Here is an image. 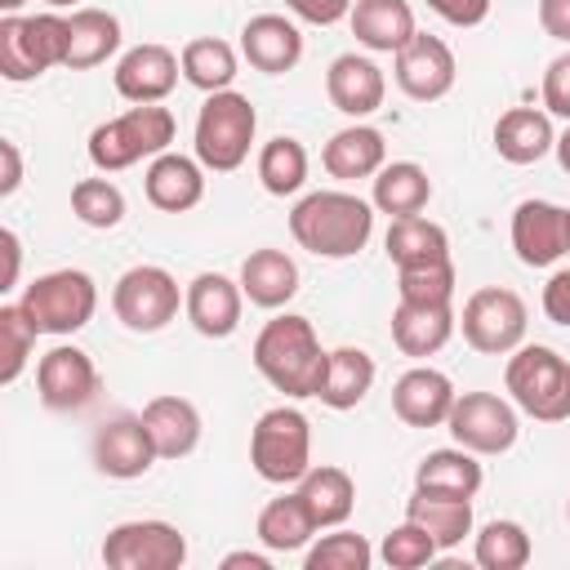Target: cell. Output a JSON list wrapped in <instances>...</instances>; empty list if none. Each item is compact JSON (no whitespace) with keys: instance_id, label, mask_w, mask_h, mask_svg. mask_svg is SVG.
I'll return each mask as SVG.
<instances>
[{"instance_id":"50","label":"cell","mask_w":570,"mask_h":570,"mask_svg":"<svg viewBox=\"0 0 570 570\" xmlns=\"http://www.w3.org/2000/svg\"><path fill=\"white\" fill-rule=\"evenodd\" d=\"M0 196H13L18 191V183H22V156H18V142L13 138H4L0 142Z\"/></svg>"},{"instance_id":"17","label":"cell","mask_w":570,"mask_h":570,"mask_svg":"<svg viewBox=\"0 0 570 570\" xmlns=\"http://www.w3.org/2000/svg\"><path fill=\"white\" fill-rule=\"evenodd\" d=\"M178 71H183L178 53L169 45L147 40V45H134L129 53H120L111 80H116V94L129 102H165L178 85Z\"/></svg>"},{"instance_id":"10","label":"cell","mask_w":570,"mask_h":570,"mask_svg":"<svg viewBox=\"0 0 570 570\" xmlns=\"http://www.w3.org/2000/svg\"><path fill=\"white\" fill-rule=\"evenodd\" d=\"M525 321H530V316H525V303H521V294L508 289V285H485V289H476V294L463 303V316H459L468 347L481 352V356H508V352H517L521 338H525Z\"/></svg>"},{"instance_id":"38","label":"cell","mask_w":570,"mask_h":570,"mask_svg":"<svg viewBox=\"0 0 570 570\" xmlns=\"http://www.w3.org/2000/svg\"><path fill=\"white\" fill-rule=\"evenodd\" d=\"M258 183L272 196H294L307 183V147L298 138H289V134L263 142V151H258Z\"/></svg>"},{"instance_id":"19","label":"cell","mask_w":570,"mask_h":570,"mask_svg":"<svg viewBox=\"0 0 570 570\" xmlns=\"http://www.w3.org/2000/svg\"><path fill=\"white\" fill-rule=\"evenodd\" d=\"M240 307H245V289H240V281H232V276H223V272H200V276L187 285V303H183L191 330L205 334V338H227V334H236Z\"/></svg>"},{"instance_id":"39","label":"cell","mask_w":570,"mask_h":570,"mask_svg":"<svg viewBox=\"0 0 570 570\" xmlns=\"http://www.w3.org/2000/svg\"><path fill=\"white\" fill-rule=\"evenodd\" d=\"M36 325L31 316L22 312V303H4L0 307V383H18V374L27 370L31 361V347H36Z\"/></svg>"},{"instance_id":"20","label":"cell","mask_w":570,"mask_h":570,"mask_svg":"<svg viewBox=\"0 0 570 570\" xmlns=\"http://www.w3.org/2000/svg\"><path fill=\"white\" fill-rule=\"evenodd\" d=\"M240 53L249 58L254 71L263 76H285L303 58V31L285 13H258L240 31Z\"/></svg>"},{"instance_id":"3","label":"cell","mask_w":570,"mask_h":570,"mask_svg":"<svg viewBox=\"0 0 570 570\" xmlns=\"http://www.w3.org/2000/svg\"><path fill=\"white\" fill-rule=\"evenodd\" d=\"M174 111L160 102H138L116 120H102L89 134V160L102 174H120L138 160H156L174 142Z\"/></svg>"},{"instance_id":"2","label":"cell","mask_w":570,"mask_h":570,"mask_svg":"<svg viewBox=\"0 0 570 570\" xmlns=\"http://www.w3.org/2000/svg\"><path fill=\"white\" fill-rule=\"evenodd\" d=\"M289 236L316 258H352L374 236V205L352 191H307L289 209Z\"/></svg>"},{"instance_id":"33","label":"cell","mask_w":570,"mask_h":570,"mask_svg":"<svg viewBox=\"0 0 570 570\" xmlns=\"http://www.w3.org/2000/svg\"><path fill=\"white\" fill-rule=\"evenodd\" d=\"M405 517L419 521L432 543L445 552V548H459L468 534H472V499H454V494H432V490H414L410 503H405Z\"/></svg>"},{"instance_id":"47","label":"cell","mask_w":570,"mask_h":570,"mask_svg":"<svg viewBox=\"0 0 570 570\" xmlns=\"http://www.w3.org/2000/svg\"><path fill=\"white\" fill-rule=\"evenodd\" d=\"M490 4L494 0H428V9L436 18H445L450 27H476L490 18Z\"/></svg>"},{"instance_id":"11","label":"cell","mask_w":570,"mask_h":570,"mask_svg":"<svg viewBox=\"0 0 570 570\" xmlns=\"http://www.w3.org/2000/svg\"><path fill=\"white\" fill-rule=\"evenodd\" d=\"M102 561L111 570H178L187 539L169 521H120L102 539Z\"/></svg>"},{"instance_id":"13","label":"cell","mask_w":570,"mask_h":570,"mask_svg":"<svg viewBox=\"0 0 570 570\" xmlns=\"http://www.w3.org/2000/svg\"><path fill=\"white\" fill-rule=\"evenodd\" d=\"M392 76L401 85L405 98L414 102H436L454 89V53L441 36H428V31H414L396 53H392Z\"/></svg>"},{"instance_id":"4","label":"cell","mask_w":570,"mask_h":570,"mask_svg":"<svg viewBox=\"0 0 570 570\" xmlns=\"http://www.w3.org/2000/svg\"><path fill=\"white\" fill-rule=\"evenodd\" d=\"M503 387L512 405L539 423H561L570 419V361L557 347L525 343L508 356Z\"/></svg>"},{"instance_id":"57","label":"cell","mask_w":570,"mask_h":570,"mask_svg":"<svg viewBox=\"0 0 570 570\" xmlns=\"http://www.w3.org/2000/svg\"><path fill=\"white\" fill-rule=\"evenodd\" d=\"M566 218H570V209H566Z\"/></svg>"},{"instance_id":"25","label":"cell","mask_w":570,"mask_h":570,"mask_svg":"<svg viewBox=\"0 0 570 570\" xmlns=\"http://www.w3.org/2000/svg\"><path fill=\"white\" fill-rule=\"evenodd\" d=\"M454 334V307L450 303H410L401 298L392 307V343L405 356H436Z\"/></svg>"},{"instance_id":"15","label":"cell","mask_w":570,"mask_h":570,"mask_svg":"<svg viewBox=\"0 0 570 570\" xmlns=\"http://www.w3.org/2000/svg\"><path fill=\"white\" fill-rule=\"evenodd\" d=\"M512 249L525 267H552L570 254V218L552 200H521L512 209Z\"/></svg>"},{"instance_id":"54","label":"cell","mask_w":570,"mask_h":570,"mask_svg":"<svg viewBox=\"0 0 570 570\" xmlns=\"http://www.w3.org/2000/svg\"><path fill=\"white\" fill-rule=\"evenodd\" d=\"M22 4H27V0H0V9H4V13H18Z\"/></svg>"},{"instance_id":"55","label":"cell","mask_w":570,"mask_h":570,"mask_svg":"<svg viewBox=\"0 0 570 570\" xmlns=\"http://www.w3.org/2000/svg\"><path fill=\"white\" fill-rule=\"evenodd\" d=\"M49 9H67V4H76V0H45Z\"/></svg>"},{"instance_id":"28","label":"cell","mask_w":570,"mask_h":570,"mask_svg":"<svg viewBox=\"0 0 570 570\" xmlns=\"http://www.w3.org/2000/svg\"><path fill=\"white\" fill-rule=\"evenodd\" d=\"M240 289L254 307H285L294 294H298V263L285 254V249H254L245 263H240Z\"/></svg>"},{"instance_id":"51","label":"cell","mask_w":570,"mask_h":570,"mask_svg":"<svg viewBox=\"0 0 570 570\" xmlns=\"http://www.w3.org/2000/svg\"><path fill=\"white\" fill-rule=\"evenodd\" d=\"M0 245H4V276H0V289H13V285H18V267H22L18 232H13V227H4V232H0Z\"/></svg>"},{"instance_id":"31","label":"cell","mask_w":570,"mask_h":570,"mask_svg":"<svg viewBox=\"0 0 570 570\" xmlns=\"http://www.w3.org/2000/svg\"><path fill=\"white\" fill-rule=\"evenodd\" d=\"M374 356L365 347H334L325 361V379H321V405L330 410H356L370 387H374Z\"/></svg>"},{"instance_id":"9","label":"cell","mask_w":570,"mask_h":570,"mask_svg":"<svg viewBox=\"0 0 570 570\" xmlns=\"http://www.w3.org/2000/svg\"><path fill=\"white\" fill-rule=\"evenodd\" d=\"M183 303H187V289H178V281L156 263H138V267L120 272L116 289H111V312L134 334L165 330Z\"/></svg>"},{"instance_id":"42","label":"cell","mask_w":570,"mask_h":570,"mask_svg":"<svg viewBox=\"0 0 570 570\" xmlns=\"http://www.w3.org/2000/svg\"><path fill=\"white\" fill-rule=\"evenodd\" d=\"M370 561H374V548L356 530H334L321 543H312L303 557L307 570H370Z\"/></svg>"},{"instance_id":"7","label":"cell","mask_w":570,"mask_h":570,"mask_svg":"<svg viewBox=\"0 0 570 570\" xmlns=\"http://www.w3.org/2000/svg\"><path fill=\"white\" fill-rule=\"evenodd\" d=\"M249 463L272 485H294L312 468V423L294 405H272L249 428Z\"/></svg>"},{"instance_id":"16","label":"cell","mask_w":570,"mask_h":570,"mask_svg":"<svg viewBox=\"0 0 570 570\" xmlns=\"http://www.w3.org/2000/svg\"><path fill=\"white\" fill-rule=\"evenodd\" d=\"M156 445L147 436L142 414H116L94 432V468L111 481H134L156 463Z\"/></svg>"},{"instance_id":"27","label":"cell","mask_w":570,"mask_h":570,"mask_svg":"<svg viewBox=\"0 0 570 570\" xmlns=\"http://www.w3.org/2000/svg\"><path fill=\"white\" fill-rule=\"evenodd\" d=\"M557 147L552 134V116L539 107H512L494 120V151L508 165H534Z\"/></svg>"},{"instance_id":"5","label":"cell","mask_w":570,"mask_h":570,"mask_svg":"<svg viewBox=\"0 0 570 570\" xmlns=\"http://www.w3.org/2000/svg\"><path fill=\"white\" fill-rule=\"evenodd\" d=\"M254 129H258V111L245 94L236 89H218L200 102L196 111V160L214 174H232L249 160V147H254Z\"/></svg>"},{"instance_id":"40","label":"cell","mask_w":570,"mask_h":570,"mask_svg":"<svg viewBox=\"0 0 570 570\" xmlns=\"http://www.w3.org/2000/svg\"><path fill=\"white\" fill-rule=\"evenodd\" d=\"M530 561V534L517 521H490L476 534V566L481 570H521Z\"/></svg>"},{"instance_id":"52","label":"cell","mask_w":570,"mask_h":570,"mask_svg":"<svg viewBox=\"0 0 570 570\" xmlns=\"http://www.w3.org/2000/svg\"><path fill=\"white\" fill-rule=\"evenodd\" d=\"M223 570H272V561L263 552H227Z\"/></svg>"},{"instance_id":"45","label":"cell","mask_w":570,"mask_h":570,"mask_svg":"<svg viewBox=\"0 0 570 570\" xmlns=\"http://www.w3.org/2000/svg\"><path fill=\"white\" fill-rule=\"evenodd\" d=\"M543 111L570 120V49L557 53L543 71Z\"/></svg>"},{"instance_id":"14","label":"cell","mask_w":570,"mask_h":570,"mask_svg":"<svg viewBox=\"0 0 570 570\" xmlns=\"http://www.w3.org/2000/svg\"><path fill=\"white\" fill-rule=\"evenodd\" d=\"M36 392L45 410H58V414L85 410L98 396V365L89 361V352L58 343L36 361Z\"/></svg>"},{"instance_id":"22","label":"cell","mask_w":570,"mask_h":570,"mask_svg":"<svg viewBox=\"0 0 570 570\" xmlns=\"http://www.w3.org/2000/svg\"><path fill=\"white\" fill-rule=\"evenodd\" d=\"M142 191L156 209L187 214L205 200V165L183 156V151H160L142 174Z\"/></svg>"},{"instance_id":"1","label":"cell","mask_w":570,"mask_h":570,"mask_svg":"<svg viewBox=\"0 0 570 570\" xmlns=\"http://www.w3.org/2000/svg\"><path fill=\"white\" fill-rule=\"evenodd\" d=\"M325 361H330V352L321 347L312 321L298 316V312L272 316V321L258 330V338H254V370H258L276 392L294 396V401L321 392Z\"/></svg>"},{"instance_id":"46","label":"cell","mask_w":570,"mask_h":570,"mask_svg":"<svg viewBox=\"0 0 570 570\" xmlns=\"http://www.w3.org/2000/svg\"><path fill=\"white\" fill-rule=\"evenodd\" d=\"M285 9L312 27H334L352 13V0H285Z\"/></svg>"},{"instance_id":"30","label":"cell","mask_w":570,"mask_h":570,"mask_svg":"<svg viewBox=\"0 0 570 570\" xmlns=\"http://www.w3.org/2000/svg\"><path fill=\"white\" fill-rule=\"evenodd\" d=\"M298 499L307 503L316 530H334V525H343V521L352 517V508H356V481H352L343 468L321 463V468H307V472H303Z\"/></svg>"},{"instance_id":"29","label":"cell","mask_w":570,"mask_h":570,"mask_svg":"<svg viewBox=\"0 0 570 570\" xmlns=\"http://www.w3.org/2000/svg\"><path fill=\"white\" fill-rule=\"evenodd\" d=\"M432 200V178L423 165L414 160H392L374 174V191H370V205L387 218H410V214H423Z\"/></svg>"},{"instance_id":"26","label":"cell","mask_w":570,"mask_h":570,"mask_svg":"<svg viewBox=\"0 0 570 570\" xmlns=\"http://www.w3.org/2000/svg\"><path fill=\"white\" fill-rule=\"evenodd\" d=\"M347 22H352L356 45H365L374 53H396L419 31L410 0H352Z\"/></svg>"},{"instance_id":"56","label":"cell","mask_w":570,"mask_h":570,"mask_svg":"<svg viewBox=\"0 0 570 570\" xmlns=\"http://www.w3.org/2000/svg\"><path fill=\"white\" fill-rule=\"evenodd\" d=\"M566 521H570V499H566Z\"/></svg>"},{"instance_id":"41","label":"cell","mask_w":570,"mask_h":570,"mask_svg":"<svg viewBox=\"0 0 570 570\" xmlns=\"http://www.w3.org/2000/svg\"><path fill=\"white\" fill-rule=\"evenodd\" d=\"M71 214L85 223V227H116L125 218V191L111 183V178H80L71 187Z\"/></svg>"},{"instance_id":"36","label":"cell","mask_w":570,"mask_h":570,"mask_svg":"<svg viewBox=\"0 0 570 570\" xmlns=\"http://www.w3.org/2000/svg\"><path fill=\"white\" fill-rule=\"evenodd\" d=\"M254 530H258V543H263L267 552H298V548L312 543L316 521H312L307 503H303L298 490H294V494L272 499V503L258 512V525H254Z\"/></svg>"},{"instance_id":"53","label":"cell","mask_w":570,"mask_h":570,"mask_svg":"<svg viewBox=\"0 0 570 570\" xmlns=\"http://www.w3.org/2000/svg\"><path fill=\"white\" fill-rule=\"evenodd\" d=\"M552 151H557V160H561V169L570 174V129H566V134L557 138V147H552Z\"/></svg>"},{"instance_id":"18","label":"cell","mask_w":570,"mask_h":570,"mask_svg":"<svg viewBox=\"0 0 570 570\" xmlns=\"http://www.w3.org/2000/svg\"><path fill=\"white\" fill-rule=\"evenodd\" d=\"M454 383L450 374L432 370V365H414L392 383V414L405 428H441L454 410Z\"/></svg>"},{"instance_id":"48","label":"cell","mask_w":570,"mask_h":570,"mask_svg":"<svg viewBox=\"0 0 570 570\" xmlns=\"http://www.w3.org/2000/svg\"><path fill=\"white\" fill-rule=\"evenodd\" d=\"M543 316L552 325H570V267L552 272V281L543 285Z\"/></svg>"},{"instance_id":"21","label":"cell","mask_w":570,"mask_h":570,"mask_svg":"<svg viewBox=\"0 0 570 570\" xmlns=\"http://www.w3.org/2000/svg\"><path fill=\"white\" fill-rule=\"evenodd\" d=\"M325 94H330V102H334L343 116L361 120V116H370V111L383 107L387 80H383V71H379V62H370L365 53H338V58L330 62V71H325Z\"/></svg>"},{"instance_id":"49","label":"cell","mask_w":570,"mask_h":570,"mask_svg":"<svg viewBox=\"0 0 570 570\" xmlns=\"http://www.w3.org/2000/svg\"><path fill=\"white\" fill-rule=\"evenodd\" d=\"M539 27L543 36L570 45V0H539Z\"/></svg>"},{"instance_id":"12","label":"cell","mask_w":570,"mask_h":570,"mask_svg":"<svg viewBox=\"0 0 570 570\" xmlns=\"http://www.w3.org/2000/svg\"><path fill=\"white\" fill-rule=\"evenodd\" d=\"M454 445L472 450V454H503L517 445V405H508L494 392H463L454 396V410L445 419Z\"/></svg>"},{"instance_id":"44","label":"cell","mask_w":570,"mask_h":570,"mask_svg":"<svg viewBox=\"0 0 570 570\" xmlns=\"http://www.w3.org/2000/svg\"><path fill=\"white\" fill-rule=\"evenodd\" d=\"M441 548L432 543V534L419 525V521H401L396 530H387L383 534V548H379V557L392 566V570H419V566H428L432 557H436Z\"/></svg>"},{"instance_id":"34","label":"cell","mask_w":570,"mask_h":570,"mask_svg":"<svg viewBox=\"0 0 570 570\" xmlns=\"http://www.w3.org/2000/svg\"><path fill=\"white\" fill-rule=\"evenodd\" d=\"M71 45H67V67L71 71H89L98 62H107L120 49V18L107 9H76L71 18Z\"/></svg>"},{"instance_id":"24","label":"cell","mask_w":570,"mask_h":570,"mask_svg":"<svg viewBox=\"0 0 570 570\" xmlns=\"http://www.w3.org/2000/svg\"><path fill=\"white\" fill-rule=\"evenodd\" d=\"M321 165H325V174L338 178V183L374 178V174L387 165V142H383V134H379L374 125H361V120H356V125L338 129V134L325 142Z\"/></svg>"},{"instance_id":"8","label":"cell","mask_w":570,"mask_h":570,"mask_svg":"<svg viewBox=\"0 0 570 570\" xmlns=\"http://www.w3.org/2000/svg\"><path fill=\"white\" fill-rule=\"evenodd\" d=\"M18 303L40 334H76L98 312V285L80 267H58V272L36 276Z\"/></svg>"},{"instance_id":"23","label":"cell","mask_w":570,"mask_h":570,"mask_svg":"<svg viewBox=\"0 0 570 570\" xmlns=\"http://www.w3.org/2000/svg\"><path fill=\"white\" fill-rule=\"evenodd\" d=\"M142 423L160 459H187L200 445V410L187 396H174V392L151 396L142 405Z\"/></svg>"},{"instance_id":"35","label":"cell","mask_w":570,"mask_h":570,"mask_svg":"<svg viewBox=\"0 0 570 570\" xmlns=\"http://www.w3.org/2000/svg\"><path fill=\"white\" fill-rule=\"evenodd\" d=\"M383 249L396 267H414V263L450 258V236H445L441 223H432L423 214H410V218H392V227L383 236Z\"/></svg>"},{"instance_id":"37","label":"cell","mask_w":570,"mask_h":570,"mask_svg":"<svg viewBox=\"0 0 570 570\" xmlns=\"http://www.w3.org/2000/svg\"><path fill=\"white\" fill-rule=\"evenodd\" d=\"M178 62H183V80L196 85V89H205V94L232 89V80H236V49L227 40H218V36L187 40L183 53H178Z\"/></svg>"},{"instance_id":"43","label":"cell","mask_w":570,"mask_h":570,"mask_svg":"<svg viewBox=\"0 0 570 570\" xmlns=\"http://www.w3.org/2000/svg\"><path fill=\"white\" fill-rule=\"evenodd\" d=\"M396 294L410 303H450L454 298V263L436 258V263L396 267Z\"/></svg>"},{"instance_id":"6","label":"cell","mask_w":570,"mask_h":570,"mask_svg":"<svg viewBox=\"0 0 570 570\" xmlns=\"http://www.w3.org/2000/svg\"><path fill=\"white\" fill-rule=\"evenodd\" d=\"M67 45H71V22L62 13H4L0 18V76L22 85L45 76L49 67H67Z\"/></svg>"},{"instance_id":"32","label":"cell","mask_w":570,"mask_h":570,"mask_svg":"<svg viewBox=\"0 0 570 570\" xmlns=\"http://www.w3.org/2000/svg\"><path fill=\"white\" fill-rule=\"evenodd\" d=\"M485 472L476 463L472 450L450 445V450H432L419 459L414 468V490H432V494H454V499H472L481 490Z\"/></svg>"}]
</instances>
